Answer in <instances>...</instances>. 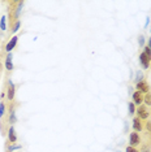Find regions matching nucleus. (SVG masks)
<instances>
[{
	"label": "nucleus",
	"instance_id": "obj_1",
	"mask_svg": "<svg viewBox=\"0 0 151 152\" xmlns=\"http://www.w3.org/2000/svg\"><path fill=\"white\" fill-rule=\"evenodd\" d=\"M136 113H137V117H138V118H141L142 121L149 120V118H150V116H151L150 108H149L147 105H145V104L139 105L138 108L136 109Z\"/></svg>",
	"mask_w": 151,
	"mask_h": 152
},
{
	"label": "nucleus",
	"instance_id": "obj_2",
	"mask_svg": "<svg viewBox=\"0 0 151 152\" xmlns=\"http://www.w3.org/2000/svg\"><path fill=\"white\" fill-rule=\"evenodd\" d=\"M141 143H142V138L138 133H136V131H133V133H130L129 135V146L132 147H139Z\"/></svg>",
	"mask_w": 151,
	"mask_h": 152
},
{
	"label": "nucleus",
	"instance_id": "obj_3",
	"mask_svg": "<svg viewBox=\"0 0 151 152\" xmlns=\"http://www.w3.org/2000/svg\"><path fill=\"white\" fill-rule=\"evenodd\" d=\"M7 99L8 102H13L16 96V86L12 81H8V87H7Z\"/></svg>",
	"mask_w": 151,
	"mask_h": 152
},
{
	"label": "nucleus",
	"instance_id": "obj_4",
	"mask_svg": "<svg viewBox=\"0 0 151 152\" xmlns=\"http://www.w3.org/2000/svg\"><path fill=\"white\" fill-rule=\"evenodd\" d=\"M139 64H141V66H142L143 69H149L150 65H151V57L147 56L143 51L139 53Z\"/></svg>",
	"mask_w": 151,
	"mask_h": 152
},
{
	"label": "nucleus",
	"instance_id": "obj_5",
	"mask_svg": "<svg viewBox=\"0 0 151 152\" xmlns=\"http://www.w3.org/2000/svg\"><path fill=\"white\" fill-rule=\"evenodd\" d=\"M136 90H137V91H139V92H142L143 95H146V94H149V92H150V86L146 82V79H143V81L136 83Z\"/></svg>",
	"mask_w": 151,
	"mask_h": 152
},
{
	"label": "nucleus",
	"instance_id": "obj_6",
	"mask_svg": "<svg viewBox=\"0 0 151 152\" xmlns=\"http://www.w3.org/2000/svg\"><path fill=\"white\" fill-rule=\"evenodd\" d=\"M133 129H134L136 133H141L145 129V122L141 118H138V117H134L133 118Z\"/></svg>",
	"mask_w": 151,
	"mask_h": 152
},
{
	"label": "nucleus",
	"instance_id": "obj_7",
	"mask_svg": "<svg viewBox=\"0 0 151 152\" xmlns=\"http://www.w3.org/2000/svg\"><path fill=\"white\" fill-rule=\"evenodd\" d=\"M143 95L142 92H139V91H136L133 92V95H132V99H133V103H134V105L137 107H139V105H142L143 104Z\"/></svg>",
	"mask_w": 151,
	"mask_h": 152
},
{
	"label": "nucleus",
	"instance_id": "obj_8",
	"mask_svg": "<svg viewBox=\"0 0 151 152\" xmlns=\"http://www.w3.org/2000/svg\"><path fill=\"white\" fill-rule=\"evenodd\" d=\"M7 135H8V139H7V142H8V143H11V144L17 143V134H16L15 126H9Z\"/></svg>",
	"mask_w": 151,
	"mask_h": 152
},
{
	"label": "nucleus",
	"instance_id": "obj_9",
	"mask_svg": "<svg viewBox=\"0 0 151 152\" xmlns=\"http://www.w3.org/2000/svg\"><path fill=\"white\" fill-rule=\"evenodd\" d=\"M17 40H18V37L17 35H15L13 38L9 39V42L7 43V46H5V52L7 53H12V51L15 50V47L17 46Z\"/></svg>",
	"mask_w": 151,
	"mask_h": 152
},
{
	"label": "nucleus",
	"instance_id": "obj_10",
	"mask_svg": "<svg viewBox=\"0 0 151 152\" xmlns=\"http://www.w3.org/2000/svg\"><path fill=\"white\" fill-rule=\"evenodd\" d=\"M21 148H22L21 144H17V143L11 144V143H8V142L5 143V152H13L17 150H21Z\"/></svg>",
	"mask_w": 151,
	"mask_h": 152
},
{
	"label": "nucleus",
	"instance_id": "obj_11",
	"mask_svg": "<svg viewBox=\"0 0 151 152\" xmlns=\"http://www.w3.org/2000/svg\"><path fill=\"white\" fill-rule=\"evenodd\" d=\"M139 152H151V143L146 142V143H141L139 146Z\"/></svg>",
	"mask_w": 151,
	"mask_h": 152
},
{
	"label": "nucleus",
	"instance_id": "obj_12",
	"mask_svg": "<svg viewBox=\"0 0 151 152\" xmlns=\"http://www.w3.org/2000/svg\"><path fill=\"white\" fill-rule=\"evenodd\" d=\"M8 121H9V124H11V126H13L16 124V121H17V118H16V110L15 109H11V112H9V118H8Z\"/></svg>",
	"mask_w": 151,
	"mask_h": 152
},
{
	"label": "nucleus",
	"instance_id": "obj_13",
	"mask_svg": "<svg viewBox=\"0 0 151 152\" xmlns=\"http://www.w3.org/2000/svg\"><path fill=\"white\" fill-rule=\"evenodd\" d=\"M7 115V103L1 102L0 103V121H1V118Z\"/></svg>",
	"mask_w": 151,
	"mask_h": 152
},
{
	"label": "nucleus",
	"instance_id": "obj_14",
	"mask_svg": "<svg viewBox=\"0 0 151 152\" xmlns=\"http://www.w3.org/2000/svg\"><path fill=\"white\" fill-rule=\"evenodd\" d=\"M0 30H1V33L7 30V17L5 16H3L0 18Z\"/></svg>",
	"mask_w": 151,
	"mask_h": 152
},
{
	"label": "nucleus",
	"instance_id": "obj_15",
	"mask_svg": "<svg viewBox=\"0 0 151 152\" xmlns=\"http://www.w3.org/2000/svg\"><path fill=\"white\" fill-rule=\"evenodd\" d=\"M143 103H145V105H147L149 108L151 107V92H149V94H146L143 96Z\"/></svg>",
	"mask_w": 151,
	"mask_h": 152
},
{
	"label": "nucleus",
	"instance_id": "obj_16",
	"mask_svg": "<svg viewBox=\"0 0 151 152\" xmlns=\"http://www.w3.org/2000/svg\"><path fill=\"white\" fill-rule=\"evenodd\" d=\"M128 109H129V115L130 116H133V115H134V113H136V105H134V103H133V102H129L128 103Z\"/></svg>",
	"mask_w": 151,
	"mask_h": 152
},
{
	"label": "nucleus",
	"instance_id": "obj_17",
	"mask_svg": "<svg viewBox=\"0 0 151 152\" xmlns=\"http://www.w3.org/2000/svg\"><path fill=\"white\" fill-rule=\"evenodd\" d=\"M141 81H143V74H142V72H141V70H137L136 72L134 82H136V83H138V82H141Z\"/></svg>",
	"mask_w": 151,
	"mask_h": 152
},
{
	"label": "nucleus",
	"instance_id": "obj_18",
	"mask_svg": "<svg viewBox=\"0 0 151 152\" xmlns=\"http://www.w3.org/2000/svg\"><path fill=\"white\" fill-rule=\"evenodd\" d=\"M20 26H21V21L18 20V21H17V22L15 23V25H13V26L11 27V33H12V34H13V33H17V31L20 30Z\"/></svg>",
	"mask_w": 151,
	"mask_h": 152
},
{
	"label": "nucleus",
	"instance_id": "obj_19",
	"mask_svg": "<svg viewBox=\"0 0 151 152\" xmlns=\"http://www.w3.org/2000/svg\"><path fill=\"white\" fill-rule=\"evenodd\" d=\"M138 44L141 47H145V35H142V34L138 37Z\"/></svg>",
	"mask_w": 151,
	"mask_h": 152
},
{
	"label": "nucleus",
	"instance_id": "obj_20",
	"mask_svg": "<svg viewBox=\"0 0 151 152\" xmlns=\"http://www.w3.org/2000/svg\"><path fill=\"white\" fill-rule=\"evenodd\" d=\"M125 152H139V151H138V148H136V147L128 146V147L125 148Z\"/></svg>",
	"mask_w": 151,
	"mask_h": 152
},
{
	"label": "nucleus",
	"instance_id": "obj_21",
	"mask_svg": "<svg viewBox=\"0 0 151 152\" xmlns=\"http://www.w3.org/2000/svg\"><path fill=\"white\" fill-rule=\"evenodd\" d=\"M4 65H5V69L8 72H12L13 70V63H5Z\"/></svg>",
	"mask_w": 151,
	"mask_h": 152
},
{
	"label": "nucleus",
	"instance_id": "obj_22",
	"mask_svg": "<svg viewBox=\"0 0 151 152\" xmlns=\"http://www.w3.org/2000/svg\"><path fill=\"white\" fill-rule=\"evenodd\" d=\"M145 129L149 131V133H151V121H146L145 122Z\"/></svg>",
	"mask_w": 151,
	"mask_h": 152
},
{
	"label": "nucleus",
	"instance_id": "obj_23",
	"mask_svg": "<svg viewBox=\"0 0 151 152\" xmlns=\"http://www.w3.org/2000/svg\"><path fill=\"white\" fill-rule=\"evenodd\" d=\"M12 58H13V55H12V53H7V56H5V63H12Z\"/></svg>",
	"mask_w": 151,
	"mask_h": 152
},
{
	"label": "nucleus",
	"instance_id": "obj_24",
	"mask_svg": "<svg viewBox=\"0 0 151 152\" xmlns=\"http://www.w3.org/2000/svg\"><path fill=\"white\" fill-rule=\"evenodd\" d=\"M143 52H145V53L147 55V56H150V57H151V50H150V48L147 47V46L143 47Z\"/></svg>",
	"mask_w": 151,
	"mask_h": 152
},
{
	"label": "nucleus",
	"instance_id": "obj_25",
	"mask_svg": "<svg viewBox=\"0 0 151 152\" xmlns=\"http://www.w3.org/2000/svg\"><path fill=\"white\" fill-rule=\"evenodd\" d=\"M146 46H147V47H149L150 50H151V37L149 38V40H147V44H146Z\"/></svg>",
	"mask_w": 151,
	"mask_h": 152
},
{
	"label": "nucleus",
	"instance_id": "obj_26",
	"mask_svg": "<svg viewBox=\"0 0 151 152\" xmlns=\"http://www.w3.org/2000/svg\"><path fill=\"white\" fill-rule=\"evenodd\" d=\"M117 152H120V151H117Z\"/></svg>",
	"mask_w": 151,
	"mask_h": 152
}]
</instances>
